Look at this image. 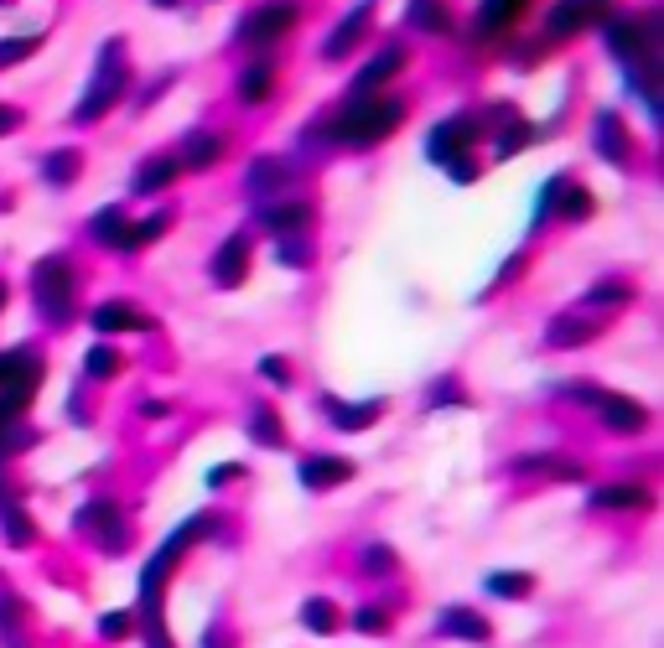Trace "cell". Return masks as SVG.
<instances>
[{"instance_id": "1", "label": "cell", "mask_w": 664, "mask_h": 648, "mask_svg": "<svg viewBox=\"0 0 664 648\" xmlns=\"http://www.w3.org/2000/svg\"><path fill=\"white\" fill-rule=\"evenodd\" d=\"M400 115H405L400 99H374V93H358L354 104L332 119V136L348 140V145H369V140L390 136V130L400 125Z\"/></svg>"}, {"instance_id": "2", "label": "cell", "mask_w": 664, "mask_h": 648, "mask_svg": "<svg viewBox=\"0 0 664 648\" xmlns=\"http://www.w3.org/2000/svg\"><path fill=\"white\" fill-rule=\"evenodd\" d=\"M37 379H42V364H37L26 347L0 353V425H11V420L26 410V399H31V390H37Z\"/></svg>"}, {"instance_id": "3", "label": "cell", "mask_w": 664, "mask_h": 648, "mask_svg": "<svg viewBox=\"0 0 664 648\" xmlns=\"http://www.w3.org/2000/svg\"><path fill=\"white\" fill-rule=\"evenodd\" d=\"M31 280H37V306H42V317L48 322H73V270L63 255L42 259L37 270H31Z\"/></svg>"}, {"instance_id": "4", "label": "cell", "mask_w": 664, "mask_h": 648, "mask_svg": "<svg viewBox=\"0 0 664 648\" xmlns=\"http://www.w3.org/2000/svg\"><path fill=\"white\" fill-rule=\"evenodd\" d=\"M119 52H125L119 42L104 47V58H99V78H94V89H89V99H78V110H73V119H78V125H89V119H99V115H104V110H110V104L119 99V93H125V78H130V73L119 68Z\"/></svg>"}, {"instance_id": "5", "label": "cell", "mask_w": 664, "mask_h": 648, "mask_svg": "<svg viewBox=\"0 0 664 648\" xmlns=\"http://www.w3.org/2000/svg\"><path fill=\"white\" fill-rule=\"evenodd\" d=\"M302 22V11L291 5V0H265V5H255L244 22H239V42H250V47H270V42H281L291 26Z\"/></svg>"}, {"instance_id": "6", "label": "cell", "mask_w": 664, "mask_h": 648, "mask_svg": "<svg viewBox=\"0 0 664 648\" xmlns=\"http://www.w3.org/2000/svg\"><path fill=\"white\" fill-rule=\"evenodd\" d=\"M73 524H78V530H84V534H94V539H99V550H104V556H119V550L130 545V530L119 524V509H115V504H89V509L78 513Z\"/></svg>"}, {"instance_id": "7", "label": "cell", "mask_w": 664, "mask_h": 648, "mask_svg": "<svg viewBox=\"0 0 664 648\" xmlns=\"http://www.w3.org/2000/svg\"><path fill=\"white\" fill-rule=\"evenodd\" d=\"M436 633H442V638H457V644H494V623H488L477 607H442Z\"/></svg>"}, {"instance_id": "8", "label": "cell", "mask_w": 664, "mask_h": 648, "mask_svg": "<svg viewBox=\"0 0 664 648\" xmlns=\"http://www.w3.org/2000/svg\"><path fill=\"white\" fill-rule=\"evenodd\" d=\"M602 11H608V0H561V5L550 11V31H556V37H571V31L592 26Z\"/></svg>"}, {"instance_id": "9", "label": "cell", "mask_w": 664, "mask_h": 648, "mask_svg": "<svg viewBox=\"0 0 664 648\" xmlns=\"http://www.w3.org/2000/svg\"><path fill=\"white\" fill-rule=\"evenodd\" d=\"M473 140H477V119H447V125H436V136H431V156H436V162H451V156H462Z\"/></svg>"}, {"instance_id": "10", "label": "cell", "mask_w": 664, "mask_h": 648, "mask_svg": "<svg viewBox=\"0 0 664 648\" xmlns=\"http://www.w3.org/2000/svg\"><path fill=\"white\" fill-rule=\"evenodd\" d=\"M348 478H354V462H343V457H307L302 462V487H311V493H328Z\"/></svg>"}, {"instance_id": "11", "label": "cell", "mask_w": 664, "mask_h": 648, "mask_svg": "<svg viewBox=\"0 0 664 648\" xmlns=\"http://www.w3.org/2000/svg\"><path fill=\"white\" fill-rule=\"evenodd\" d=\"M94 327L99 332H151V317H145L141 306H130V302H104L94 312Z\"/></svg>"}, {"instance_id": "12", "label": "cell", "mask_w": 664, "mask_h": 648, "mask_svg": "<svg viewBox=\"0 0 664 648\" xmlns=\"http://www.w3.org/2000/svg\"><path fill=\"white\" fill-rule=\"evenodd\" d=\"M244 187H250V192H255L260 203H270V198H281V187H291V166L276 162V156H265V162L250 166Z\"/></svg>"}, {"instance_id": "13", "label": "cell", "mask_w": 664, "mask_h": 648, "mask_svg": "<svg viewBox=\"0 0 664 648\" xmlns=\"http://www.w3.org/2000/svg\"><path fill=\"white\" fill-rule=\"evenodd\" d=\"M654 493L643 483H608V487H592V509H649Z\"/></svg>"}, {"instance_id": "14", "label": "cell", "mask_w": 664, "mask_h": 648, "mask_svg": "<svg viewBox=\"0 0 664 648\" xmlns=\"http://www.w3.org/2000/svg\"><path fill=\"white\" fill-rule=\"evenodd\" d=\"M400 68H405V47H384L380 58H369V63H363V73H358L354 89L358 93H374V89H384V84H390Z\"/></svg>"}, {"instance_id": "15", "label": "cell", "mask_w": 664, "mask_h": 648, "mask_svg": "<svg viewBox=\"0 0 664 648\" xmlns=\"http://www.w3.org/2000/svg\"><path fill=\"white\" fill-rule=\"evenodd\" d=\"M244 265H250V233H234V239L218 250V259H214L218 285H239V280H244Z\"/></svg>"}, {"instance_id": "16", "label": "cell", "mask_w": 664, "mask_h": 648, "mask_svg": "<svg viewBox=\"0 0 664 648\" xmlns=\"http://www.w3.org/2000/svg\"><path fill=\"white\" fill-rule=\"evenodd\" d=\"M322 405H328V420L332 425H337V431H363V425H374V420H380V399H358L354 410H348V405H343V399H322Z\"/></svg>"}, {"instance_id": "17", "label": "cell", "mask_w": 664, "mask_h": 648, "mask_svg": "<svg viewBox=\"0 0 664 648\" xmlns=\"http://www.w3.org/2000/svg\"><path fill=\"white\" fill-rule=\"evenodd\" d=\"M483 592L498 602H524V597H535V576L529 571H494V576H483Z\"/></svg>"}, {"instance_id": "18", "label": "cell", "mask_w": 664, "mask_h": 648, "mask_svg": "<svg viewBox=\"0 0 664 648\" xmlns=\"http://www.w3.org/2000/svg\"><path fill=\"white\" fill-rule=\"evenodd\" d=\"M296 618H302V627L317 633V638H332V633L343 627V612H337V602H328V597H307Z\"/></svg>"}, {"instance_id": "19", "label": "cell", "mask_w": 664, "mask_h": 648, "mask_svg": "<svg viewBox=\"0 0 664 648\" xmlns=\"http://www.w3.org/2000/svg\"><path fill=\"white\" fill-rule=\"evenodd\" d=\"M520 11H524V0H483V11H477V37H498Z\"/></svg>"}, {"instance_id": "20", "label": "cell", "mask_w": 664, "mask_h": 648, "mask_svg": "<svg viewBox=\"0 0 664 648\" xmlns=\"http://www.w3.org/2000/svg\"><path fill=\"white\" fill-rule=\"evenodd\" d=\"M602 416H608V425H613V431H628V436L649 425V410H639L634 399H613V394L602 399Z\"/></svg>"}, {"instance_id": "21", "label": "cell", "mask_w": 664, "mask_h": 648, "mask_svg": "<svg viewBox=\"0 0 664 648\" xmlns=\"http://www.w3.org/2000/svg\"><path fill=\"white\" fill-rule=\"evenodd\" d=\"M410 26L416 31H431V37H447L451 31V22H447V11H442V0H410Z\"/></svg>"}, {"instance_id": "22", "label": "cell", "mask_w": 664, "mask_h": 648, "mask_svg": "<svg viewBox=\"0 0 664 648\" xmlns=\"http://www.w3.org/2000/svg\"><path fill=\"white\" fill-rule=\"evenodd\" d=\"M218 156H224V136H188V145H182V166H192V171H203V166H214Z\"/></svg>"}, {"instance_id": "23", "label": "cell", "mask_w": 664, "mask_h": 648, "mask_svg": "<svg viewBox=\"0 0 664 648\" xmlns=\"http://www.w3.org/2000/svg\"><path fill=\"white\" fill-rule=\"evenodd\" d=\"M369 16H374V11H369V5H358L354 16H348V22L337 26V37H328V47H322V52H328V58H343V52H348V47H354L358 37H363V26H369Z\"/></svg>"}, {"instance_id": "24", "label": "cell", "mask_w": 664, "mask_h": 648, "mask_svg": "<svg viewBox=\"0 0 664 648\" xmlns=\"http://www.w3.org/2000/svg\"><path fill=\"white\" fill-rule=\"evenodd\" d=\"M0 519H5V539L11 545H31V519H26V509L11 493H0Z\"/></svg>"}, {"instance_id": "25", "label": "cell", "mask_w": 664, "mask_h": 648, "mask_svg": "<svg viewBox=\"0 0 664 648\" xmlns=\"http://www.w3.org/2000/svg\"><path fill=\"white\" fill-rule=\"evenodd\" d=\"M260 218L270 224V229L291 233V229H307V224H311V208H307V203H281V208H260Z\"/></svg>"}, {"instance_id": "26", "label": "cell", "mask_w": 664, "mask_h": 648, "mask_svg": "<svg viewBox=\"0 0 664 648\" xmlns=\"http://www.w3.org/2000/svg\"><path fill=\"white\" fill-rule=\"evenodd\" d=\"M99 638H104V644H125V638H136V607L104 612V618H99Z\"/></svg>"}, {"instance_id": "27", "label": "cell", "mask_w": 664, "mask_h": 648, "mask_svg": "<svg viewBox=\"0 0 664 648\" xmlns=\"http://www.w3.org/2000/svg\"><path fill=\"white\" fill-rule=\"evenodd\" d=\"M348 627H354V633H363V638H374V633H390V607H380V602L354 607Z\"/></svg>"}, {"instance_id": "28", "label": "cell", "mask_w": 664, "mask_h": 648, "mask_svg": "<svg viewBox=\"0 0 664 648\" xmlns=\"http://www.w3.org/2000/svg\"><path fill=\"white\" fill-rule=\"evenodd\" d=\"M358 571H363V576H395V571H400V560H395L390 545H369V550L358 556Z\"/></svg>"}, {"instance_id": "29", "label": "cell", "mask_w": 664, "mask_h": 648, "mask_svg": "<svg viewBox=\"0 0 664 648\" xmlns=\"http://www.w3.org/2000/svg\"><path fill=\"white\" fill-rule=\"evenodd\" d=\"M125 229H130V224H125V208H104L94 218V239H99V244H125Z\"/></svg>"}, {"instance_id": "30", "label": "cell", "mask_w": 664, "mask_h": 648, "mask_svg": "<svg viewBox=\"0 0 664 648\" xmlns=\"http://www.w3.org/2000/svg\"><path fill=\"white\" fill-rule=\"evenodd\" d=\"M78 162H84L78 151H52L48 162H42V177L63 187V182H73V171H78Z\"/></svg>"}, {"instance_id": "31", "label": "cell", "mask_w": 664, "mask_h": 648, "mask_svg": "<svg viewBox=\"0 0 664 648\" xmlns=\"http://www.w3.org/2000/svg\"><path fill=\"white\" fill-rule=\"evenodd\" d=\"M177 177V162H166V156H156L151 166H141V177H136V192H156V187H166Z\"/></svg>"}, {"instance_id": "32", "label": "cell", "mask_w": 664, "mask_h": 648, "mask_svg": "<svg viewBox=\"0 0 664 648\" xmlns=\"http://www.w3.org/2000/svg\"><path fill=\"white\" fill-rule=\"evenodd\" d=\"M156 233H166V213H151L145 224H136V229H125V244L119 250H145Z\"/></svg>"}, {"instance_id": "33", "label": "cell", "mask_w": 664, "mask_h": 648, "mask_svg": "<svg viewBox=\"0 0 664 648\" xmlns=\"http://www.w3.org/2000/svg\"><path fill=\"white\" fill-rule=\"evenodd\" d=\"M42 47V31H26V37H11V42H0V68H11V63H22Z\"/></svg>"}, {"instance_id": "34", "label": "cell", "mask_w": 664, "mask_h": 648, "mask_svg": "<svg viewBox=\"0 0 664 648\" xmlns=\"http://www.w3.org/2000/svg\"><path fill=\"white\" fill-rule=\"evenodd\" d=\"M250 436H260L265 446H281V425L270 416V405H255V410H250Z\"/></svg>"}, {"instance_id": "35", "label": "cell", "mask_w": 664, "mask_h": 648, "mask_svg": "<svg viewBox=\"0 0 664 648\" xmlns=\"http://www.w3.org/2000/svg\"><path fill=\"white\" fill-rule=\"evenodd\" d=\"M597 140H602V151H613V162L628 151V136H617V119L613 115H602L597 119Z\"/></svg>"}, {"instance_id": "36", "label": "cell", "mask_w": 664, "mask_h": 648, "mask_svg": "<svg viewBox=\"0 0 664 648\" xmlns=\"http://www.w3.org/2000/svg\"><path fill=\"white\" fill-rule=\"evenodd\" d=\"M239 93H244V99H265V93H270V68H244Z\"/></svg>"}, {"instance_id": "37", "label": "cell", "mask_w": 664, "mask_h": 648, "mask_svg": "<svg viewBox=\"0 0 664 648\" xmlns=\"http://www.w3.org/2000/svg\"><path fill=\"white\" fill-rule=\"evenodd\" d=\"M561 192H566V203H561V213H566V218H587V213H592L587 187H561Z\"/></svg>"}, {"instance_id": "38", "label": "cell", "mask_w": 664, "mask_h": 648, "mask_svg": "<svg viewBox=\"0 0 664 648\" xmlns=\"http://www.w3.org/2000/svg\"><path fill=\"white\" fill-rule=\"evenodd\" d=\"M561 327H550V343L556 347H566V343H582L587 338V327H576V317H556Z\"/></svg>"}, {"instance_id": "39", "label": "cell", "mask_w": 664, "mask_h": 648, "mask_svg": "<svg viewBox=\"0 0 664 648\" xmlns=\"http://www.w3.org/2000/svg\"><path fill=\"white\" fill-rule=\"evenodd\" d=\"M260 373L270 379V384H281V390L291 384V364H285L281 353H270V358H260Z\"/></svg>"}, {"instance_id": "40", "label": "cell", "mask_w": 664, "mask_h": 648, "mask_svg": "<svg viewBox=\"0 0 664 648\" xmlns=\"http://www.w3.org/2000/svg\"><path fill=\"white\" fill-rule=\"evenodd\" d=\"M115 353H110V347H94V353H89V373H94V379H110V373H115Z\"/></svg>"}, {"instance_id": "41", "label": "cell", "mask_w": 664, "mask_h": 648, "mask_svg": "<svg viewBox=\"0 0 664 648\" xmlns=\"http://www.w3.org/2000/svg\"><path fill=\"white\" fill-rule=\"evenodd\" d=\"M587 302H628V285H597Z\"/></svg>"}, {"instance_id": "42", "label": "cell", "mask_w": 664, "mask_h": 648, "mask_svg": "<svg viewBox=\"0 0 664 648\" xmlns=\"http://www.w3.org/2000/svg\"><path fill=\"white\" fill-rule=\"evenodd\" d=\"M5 130H16V110H5V104H0V136H5Z\"/></svg>"}, {"instance_id": "43", "label": "cell", "mask_w": 664, "mask_h": 648, "mask_svg": "<svg viewBox=\"0 0 664 648\" xmlns=\"http://www.w3.org/2000/svg\"><path fill=\"white\" fill-rule=\"evenodd\" d=\"M0 302H5V291H0Z\"/></svg>"}]
</instances>
